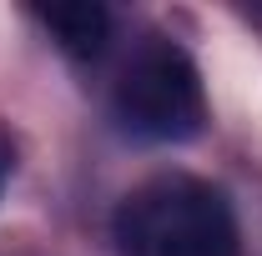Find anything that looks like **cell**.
<instances>
[{
	"instance_id": "1",
	"label": "cell",
	"mask_w": 262,
	"mask_h": 256,
	"mask_svg": "<svg viewBox=\"0 0 262 256\" xmlns=\"http://www.w3.org/2000/svg\"><path fill=\"white\" fill-rule=\"evenodd\" d=\"M111 236L121 256H237L232 201L196 176H157L126 191Z\"/></svg>"
},
{
	"instance_id": "2",
	"label": "cell",
	"mask_w": 262,
	"mask_h": 256,
	"mask_svg": "<svg viewBox=\"0 0 262 256\" xmlns=\"http://www.w3.org/2000/svg\"><path fill=\"white\" fill-rule=\"evenodd\" d=\"M111 111L136 141H192L207 121V96L192 56L171 40H151L126 61Z\"/></svg>"
},
{
	"instance_id": "3",
	"label": "cell",
	"mask_w": 262,
	"mask_h": 256,
	"mask_svg": "<svg viewBox=\"0 0 262 256\" xmlns=\"http://www.w3.org/2000/svg\"><path fill=\"white\" fill-rule=\"evenodd\" d=\"M35 15H40V25H46V31L56 35V45L71 50V56L91 61V56L106 50V35H111V15H106V5L71 0V5H40Z\"/></svg>"
},
{
	"instance_id": "4",
	"label": "cell",
	"mask_w": 262,
	"mask_h": 256,
	"mask_svg": "<svg viewBox=\"0 0 262 256\" xmlns=\"http://www.w3.org/2000/svg\"><path fill=\"white\" fill-rule=\"evenodd\" d=\"M5 176H10V151L0 146V191H5Z\"/></svg>"
}]
</instances>
